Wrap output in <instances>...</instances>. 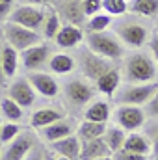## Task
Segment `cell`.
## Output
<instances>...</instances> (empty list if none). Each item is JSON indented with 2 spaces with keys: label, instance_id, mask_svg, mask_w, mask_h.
Listing matches in <instances>:
<instances>
[{
  "label": "cell",
  "instance_id": "cell-35",
  "mask_svg": "<svg viewBox=\"0 0 158 160\" xmlns=\"http://www.w3.org/2000/svg\"><path fill=\"white\" fill-rule=\"evenodd\" d=\"M145 114H147V118H155V119H158V91L155 93V97L145 104Z\"/></svg>",
  "mask_w": 158,
  "mask_h": 160
},
{
  "label": "cell",
  "instance_id": "cell-11",
  "mask_svg": "<svg viewBox=\"0 0 158 160\" xmlns=\"http://www.w3.org/2000/svg\"><path fill=\"white\" fill-rule=\"evenodd\" d=\"M7 97H11L15 102H19L22 108H30L36 102V89L32 88L30 80L26 78H17L13 80L7 88Z\"/></svg>",
  "mask_w": 158,
  "mask_h": 160
},
{
  "label": "cell",
  "instance_id": "cell-4",
  "mask_svg": "<svg viewBox=\"0 0 158 160\" xmlns=\"http://www.w3.org/2000/svg\"><path fill=\"white\" fill-rule=\"evenodd\" d=\"M158 91V82L149 84H123L116 91L114 99L117 104H130V106H143L147 104L155 93Z\"/></svg>",
  "mask_w": 158,
  "mask_h": 160
},
{
  "label": "cell",
  "instance_id": "cell-46",
  "mask_svg": "<svg viewBox=\"0 0 158 160\" xmlns=\"http://www.w3.org/2000/svg\"><path fill=\"white\" fill-rule=\"evenodd\" d=\"M156 34H158V24H156Z\"/></svg>",
  "mask_w": 158,
  "mask_h": 160
},
{
  "label": "cell",
  "instance_id": "cell-5",
  "mask_svg": "<svg viewBox=\"0 0 158 160\" xmlns=\"http://www.w3.org/2000/svg\"><path fill=\"white\" fill-rule=\"evenodd\" d=\"M77 63H78V69H80V73L84 75V78L93 80V82H97L104 73H108L110 69H114V65H112L110 60L95 54L87 47L86 48H78V52H77Z\"/></svg>",
  "mask_w": 158,
  "mask_h": 160
},
{
  "label": "cell",
  "instance_id": "cell-28",
  "mask_svg": "<svg viewBox=\"0 0 158 160\" xmlns=\"http://www.w3.org/2000/svg\"><path fill=\"white\" fill-rule=\"evenodd\" d=\"M126 130L125 128H121V127H108L106 128V132H104V136H102V140L106 142V145L110 147V151L112 153H117L121 151L123 147H125V140H126Z\"/></svg>",
  "mask_w": 158,
  "mask_h": 160
},
{
  "label": "cell",
  "instance_id": "cell-42",
  "mask_svg": "<svg viewBox=\"0 0 158 160\" xmlns=\"http://www.w3.org/2000/svg\"><path fill=\"white\" fill-rule=\"evenodd\" d=\"M6 80H7V77H6V73H4V67H2V62H0V89L6 86Z\"/></svg>",
  "mask_w": 158,
  "mask_h": 160
},
{
  "label": "cell",
  "instance_id": "cell-25",
  "mask_svg": "<svg viewBox=\"0 0 158 160\" xmlns=\"http://www.w3.org/2000/svg\"><path fill=\"white\" fill-rule=\"evenodd\" d=\"M62 26H63V24H62V17H60L58 9H54V8L48 6V9H47V13H45V22H43V28H41L43 38L54 39V38L58 36V32H60Z\"/></svg>",
  "mask_w": 158,
  "mask_h": 160
},
{
  "label": "cell",
  "instance_id": "cell-18",
  "mask_svg": "<svg viewBox=\"0 0 158 160\" xmlns=\"http://www.w3.org/2000/svg\"><path fill=\"white\" fill-rule=\"evenodd\" d=\"M52 145V151H56L58 155L65 157L69 160H78L80 158V151H82V140L78 136H69V138H63L60 142H54L50 143Z\"/></svg>",
  "mask_w": 158,
  "mask_h": 160
},
{
  "label": "cell",
  "instance_id": "cell-44",
  "mask_svg": "<svg viewBox=\"0 0 158 160\" xmlns=\"http://www.w3.org/2000/svg\"><path fill=\"white\" fill-rule=\"evenodd\" d=\"M99 160H114L112 157H106V158H99Z\"/></svg>",
  "mask_w": 158,
  "mask_h": 160
},
{
  "label": "cell",
  "instance_id": "cell-40",
  "mask_svg": "<svg viewBox=\"0 0 158 160\" xmlns=\"http://www.w3.org/2000/svg\"><path fill=\"white\" fill-rule=\"evenodd\" d=\"M21 2L28 6H50L54 0H21Z\"/></svg>",
  "mask_w": 158,
  "mask_h": 160
},
{
  "label": "cell",
  "instance_id": "cell-8",
  "mask_svg": "<svg viewBox=\"0 0 158 160\" xmlns=\"http://www.w3.org/2000/svg\"><path fill=\"white\" fill-rule=\"evenodd\" d=\"M45 9L37 6H28V4H19L13 8L11 15H9V22L21 24L24 28H30L34 32H41L43 22H45Z\"/></svg>",
  "mask_w": 158,
  "mask_h": 160
},
{
  "label": "cell",
  "instance_id": "cell-15",
  "mask_svg": "<svg viewBox=\"0 0 158 160\" xmlns=\"http://www.w3.org/2000/svg\"><path fill=\"white\" fill-rule=\"evenodd\" d=\"M39 134L45 138V142L54 143V142H60L63 138L73 136L75 134V123L63 118V119H60V121H56V123H52V125H48V127H45V128H41Z\"/></svg>",
  "mask_w": 158,
  "mask_h": 160
},
{
  "label": "cell",
  "instance_id": "cell-36",
  "mask_svg": "<svg viewBox=\"0 0 158 160\" xmlns=\"http://www.w3.org/2000/svg\"><path fill=\"white\" fill-rule=\"evenodd\" d=\"M114 160H147L145 155H136V153H128L125 149H121L117 153H114Z\"/></svg>",
  "mask_w": 158,
  "mask_h": 160
},
{
  "label": "cell",
  "instance_id": "cell-10",
  "mask_svg": "<svg viewBox=\"0 0 158 160\" xmlns=\"http://www.w3.org/2000/svg\"><path fill=\"white\" fill-rule=\"evenodd\" d=\"M50 56H52L50 54V45L37 43V45L21 52V65L24 67V71L36 73V71H41L43 65H48Z\"/></svg>",
  "mask_w": 158,
  "mask_h": 160
},
{
  "label": "cell",
  "instance_id": "cell-21",
  "mask_svg": "<svg viewBox=\"0 0 158 160\" xmlns=\"http://www.w3.org/2000/svg\"><path fill=\"white\" fill-rule=\"evenodd\" d=\"M60 119H63V112H62V110L45 106V108H39V110H36V112L32 114V118H30V127L41 130V128H45V127H48V125H52V123H56V121H60Z\"/></svg>",
  "mask_w": 158,
  "mask_h": 160
},
{
  "label": "cell",
  "instance_id": "cell-41",
  "mask_svg": "<svg viewBox=\"0 0 158 160\" xmlns=\"http://www.w3.org/2000/svg\"><path fill=\"white\" fill-rule=\"evenodd\" d=\"M45 160H69V158H65V157L58 155L56 151H52V153H47V155H45Z\"/></svg>",
  "mask_w": 158,
  "mask_h": 160
},
{
  "label": "cell",
  "instance_id": "cell-3",
  "mask_svg": "<svg viewBox=\"0 0 158 160\" xmlns=\"http://www.w3.org/2000/svg\"><path fill=\"white\" fill-rule=\"evenodd\" d=\"M84 39L87 43L89 50H93L95 54L110 62L121 60L125 56V45L114 32H108V30L106 32H87Z\"/></svg>",
  "mask_w": 158,
  "mask_h": 160
},
{
  "label": "cell",
  "instance_id": "cell-29",
  "mask_svg": "<svg viewBox=\"0 0 158 160\" xmlns=\"http://www.w3.org/2000/svg\"><path fill=\"white\" fill-rule=\"evenodd\" d=\"M0 112H2V116L6 119L11 121V123H19L24 118V108L19 102H15L11 97H4L0 101Z\"/></svg>",
  "mask_w": 158,
  "mask_h": 160
},
{
  "label": "cell",
  "instance_id": "cell-7",
  "mask_svg": "<svg viewBox=\"0 0 158 160\" xmlns=\"http://www.w3.org/2000/svg\"><path fill=\"white\" fill-rule=\"evenodd\" d=\"M93 86L86 78H73L63 84V101L69 108L80 110L93 99Z\"/></svg>",
  "mask_w": 158,
  "mask_h": 160
},
{
  "label": "cell",
  "instance_id": "cell-33",
  "mask_svg": "<svg viewBox=\"0 0 158 160\" xmlns=\"http://www.w3.org/2000/svg\"><path fill=\"white\" fill-rule=\"evenodd\" d=\"M145 136H147L149 142H151V155H153V158L158 160V121L156 123H151V125L147 127Z\"/></svg>",
  "mask_w": 158,
  "mask_h": 160
},
{
  "label": "cell",
  "instance_id": "cell-12",
  "mask_svg": "<svg viewBox=\"0 0 158 160\" xmlns=\"http://www.w3.org/2000/svg\"><path fill=\"white\" fill-rule=\"evenodd\" d=\"M26 78L30 80V84L36 89V93H39L41 97H45V99H54L58 95V91H60L58 82L52 78L48 73H43V71L28 73Z\"/></svg>",
  "mask_w": 158,
  "mask_h": 160
},
{
  "label": "cell",
  "instance_id": "cell-47",
  "mask_svg": "<svg viewBox=\"0 0 158 160\" xmlns=\"http://www.w3.org/2000/svg\"><path fill=\"white\" fill-rule=\"evenodd\" d=\"M0 125H2V123H0Z\"/></svg>",
  "mask_w": 158,
  "mask_h": 160
},
{
  "label": "cell",
  "instance_id": "cell-2",
  "mask_svg": "<svg viewBox=\"0 0 158 160\" xmlns=\"http://www.w3.org/2000/svg\"><path fill=\"white\" fill-rule=\"evenodd\" d=\"M121 75H123L125 82H128V84L158 82V65L151 52H145V50L132 52L130 56L125 58Z\"/></svg>",
  "mask_w": 158,
  "mask_h": 160
},
{
  "label": "cell",
  "instance_id": "cell-34",
  "mask_svg": "<svg viewBox=\"0 0 158 160\" xmlns=\"http://www.w3.org/2000/svg\"><path fill=\"white\" fill-rule=\"evenodd\" d=\"M82 9H84V15L89 19V17L101 13V9H102V0H82Z\"/></svg>",
  "mask_w": 158,
  "mask_h": 160
},
{
  "label": "cell",
  "instance_id": "cell-32",
  "mask_svg": "<svg viewBox=\"0 0 158 160\" xmlns=\"http://www.w3.org/2000/svg\"><path fill=\"white\" fill-rule=\"evenodd\" d=\"M19 134H21V127L17 123L9 121V123H2L0 125V143H4V145L11 143Z\"/></svg>",
  "mask_w": 158,
  "mask_h": 160
},
{
  "label": "cell",
  "instance_id": "cell-39",
  "mask_svg": "<svg viewBox=\"0 0 158 160\" xmlns=\"http://www.w3.org/2000/svg\"><path fill=\"white\" fill-rule=\"evenodd\" d=\"M45 155H47V153L41 149L39 145H34V149L26 155V158L24 160H45Z\"/></svg>",
  "mask_w": 158,
  "mask_h": 160
},
{
  "label": "cell",
  "instance_id": "cell-16",
  "mask_svg": "<svg viewBox=\"0 0 158 160\" xmlns=\"http://www.w3.org/2000/svg\"><path fill=\"white\" fill-rule=\"evenodd\" d=\"M86 36H84V32H82V28L77 26V24H63L62 28H60V32H58V36L54 38V43L60 47V48H75V47H78L82 39H84Z\"/></svg>",
  "mask_w": 158,
  "mask_h": 160
},
{
  "label": "cell",
  "instance_id": "cell-37",
  "mask_svg": "<svg viewBox=\"0 0 158 160\" xmlns=\"http://www.w3.org/2000/svg\"><path fill=\"white\" fill-rule=\"evenodd\" d=\"M13 2H0V22L2 21H7L11 11H13Z\"/></svg>",
  "mask_w": 158,
  "mask_h": 160
},
{
  "label": "cell",
  "instance_id": "cell-9",
  "mask_svg": "<svg viewBox=\"0 0 158 160\" xmlns=\"http://www.w3.org/2000/svg\"><path fill=\"white\" fill-rule=\"evenodd\" d=\"M116 123L121 128H125L126 132H136L138 128H141L145 125L147 114L141 106H130V104H117L116 108Z\"/></svg>",
  "mask_w": 158,
  "mask_h": 160
},
{
  "label": "cell",
  "instance_id": "cell-14",
  "mask_svg": "<svg viewBox=\"0 0 158 160\" xmlns=\"http://www.w3.org/2000/svg\"><path fill=\"white\" fill-rule=\"evenodd\" d=\"M58 13L67 24H86V15L82 9V0H58Z\"/></svg>",
  "mask_w": 158,
  "mask_h": 160
},
{
  "label": "cell",
  "instance_id": "cell-19",
  "mask_svg": "<svg viewBox=\"0 0 158 160\" xmlns=\"http://www.w3.org/2000/svg\"><path fill=\"white\" fill-rule=\"evenodd\" d=\"M0 62H2V67H4V73L7 78H13L17 75V69H19V63H21V56H19V50H15L11 45H7L6 41L0 45Z\"/></svg>",
  "mask_w": 158,
  "mask_h": 160
},
{
  "label": "cell",
  "instance_id": "cell-45",
  "mask_svg": "<svg viewBox=\"0 0 158 160\" xmlns=\"http://www.w3.org/2000/svg\"><path fill=\"white\" fill-rule=\"evenodd\" d=\"M0 2H13V0H0Z\"/></svg>",
  "mask_w": 158,
  "mask_h": 160
},
{
  "label": "cell",
  "instance_id": "cell-20",
  "mask_svg": "<svg viewBox=\"0 0 158 160\" xmlns=\"http://www.w3.org/2000/svg\"><path fill=\"white\" fill-rule=\"evenodd\" d=\"M77 67H78L77 56H71L67 52H56L50 56V62H48V69L56 75H69Z\"/></svg>",
  "mask_w": 158,
  "mask_h": 160
},
{
  "label": "cell",
  "instance_id": "cell-27",
  "mask_svg": "<svg viewBox=\"0 0 158 160\" xmlns=\"http://www.w3.org/2000/svg\"><path fill=\"white\" fill-rule=\"evenodd\" d=\"M128 11L132 15L149 19L158 15V0H128Z\"/></svg>",
  "mask_w": 158,
  "mask_h": 160
},
{
  "label": "cell",
  "instance_id": "cell-17",
  "mask_svg": "<svg viewBox=\"0 0 158 160\" xmlns=\"http://www.w3.org/2000/svg\"><path fill=\"white\" fill-rule=\"evenodd\" d=\"M106 157H112V151H110V147L106 145V142L102 138L82 142V151H80L78 160H99V158H106Z\"/></svg>",
  "mask_w": 158,
  "mask_h": 160
},
{
  "label": "cell",
  "instance_id": "cell-23",
  "mask_svg": "<svg viewBox=\"0 0 158 160\" xmlns=\"http://www.w3.org/2000/svg\"><path fill=\"white\" fill-rule=\"evenodd\" d=\"M125 151L128 153H136V155H149L151 153V142L147 136L140 134V132H130L125 140Z\"/></svg>",
  "mask_w": 158,
  "mask_h": 160
},
{
  "label": "cell",
  "instance_id": "cell-22",
  "mask_svg": "<svg viewBox=\"0 0 158 160\" xmlns=\"http://www.w3.org/2000/svg\"><path fill=\"white\" fill-rule=\"evenodd\" d=\"M121 78H123V75H121V71L119 69H110L108 73H104L101 78L95 82V86H97V89L102 93V95H114L116 91L119 89V86H121Z\"/></svg>",
  "mask_w": 158,
  "mask_h": 160
},
{
  "label": "cell",
  "instance_id": "cell-1",
  "mask_svg": "<svg viewBox=\"0 0 158 160\" xmlns=\"http://www.w3.org/2000/svg\"><path fill=\"white\" fill-rule=\"evenodd\" d=\"M114 34L123 41V45L132 48L145 47L155 32H151V26L145 22L143 17L138 15H123L117 21H114Z\"/></svg>",
  "mask_w": 158,
  "mask_h": 160
},
{
  "label": "cell",
  "instance_id": "cell-38",
  "mask_svg": "<svg viewBox=\"0 0 158 160\" xmlns=\"http://www.w3.org/2000/svg\"><path fill=\"white\" fill-rule=\"evenodd\" d=\"M147 48H149V52L153 54V58H155V62H156V65H158V34H156V32H155V34H153V38L149 39Z\"/></svg>",
  "mask_w": 158,
  "mask_h": 160
},
{
  "label": "cell",
  "instance_id": "cell-6",
  "mask_svg": "<svg viewBox=\"0 0 158 160\" xmlns=\"http://www.w3.org/2000/svg\"><path fill=\"white\" fill-rule=\"evenodd\" d=\"M2 30H4V41L7 45H11L15 50H21V52L41 43V38H43L39 32H34L30 28H24V26L9 22V21L2 24Z\"/></svg>",
  "mask_w": 158,
  "mask_h": 160
},
{
  "label": "cell",
  "instance_id": "cell-24",
  "mask_svg": "<svg viewBox=\"0 0 158 160\" xmlns=\"http://www.w3.org/2000/svg\"><path fill=\"white\" fill-rule=\"evenodd\" d=\"M106 123H97V121H87L84 119L77 128V136H78L82 142L86 140H97V138H102L104 132H106Z\"/></svg>",
  "mask_w": 158,
  "mask_h": 160
},
{
  "label": "cell",
  "instance_id": "cell-26",
  "mask_svg": "<svg viewBox=\"0 0 158 160\" xmlns=\"http://www.w3.org/2000/svg\"><path fill=\"white\" fill-rule=\"evenodd\" d=\"M110 104L106 101H95L84 110V119L87 121H97V123H106L110 119Z\"/></svg>",
  "mask_w": 158,
  "mask_h": 160
},
{
  "label": "cell",
  "instance_id": "cell-30",
  "mask_svg": "<svg viewBox=\"0 0 158 160\" xmlns=\"http://www.w3.org/2000/svg\"><path fill=\"white\" fill-rule=\"evenodd\" d=\"M112 24H114L112 15L102 13V11L97 13V15H93V17H89V19L86 21V28H87V32H106Z\"/></svg>",
  "mask_w": 158,
  "mask_h": 160
},
{
  "label": "cell",
  "instance_id": "cell-43",
  "mask_svg": "<svg viewBox=\"0 0 158 160\" xmlns=\"http://www.w3.org/2000/svg\"><path fill=\"white\" fill-rule=\"evenodd\" d=\"M2 41H4V30H2V26H0V45H2Z\"/></svg>",
  "mask_w": 158,
  "mask_h": 160
},
{
  "label": "cell",
  "instance_id": "cell-13",
  "mask_svg": "<svg viewBox=\"0 0 158 160\" xmlns=\"http://www.w3.org/2000/svg\"><path fill=\"white\" fill-rule=\"evenodd\" d=\"M34 138L24 132V134H19L11 143H7L6 151H4V157L2 160H24L26 155L34 149Z\"/></svg>",
  "mask_w": 158,
  "mask_h": 160
},
{
  "label": "cell",
  "instance_id": "cell-31",
  "mask_svg": "<svg viewBox=\"0 0 158 160\" xmlns=\"http://www.w3.org/2000/svg\"><path fill=\"white\" fill-rule=\"evenodd\" d=\"M102 9L112 17H123L128 11V0H102Z\"/></svg>",
  "mask_w": 158,
  "mask_h": 160
}]
</instances>
